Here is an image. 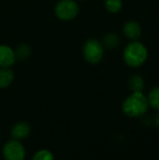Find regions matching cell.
<instances>
[{
  "label": "cell",
  "instance_id": "5b68a950",
  "mask_svg": "<svg viewBox=\"0 0 159 160\" xmlns=\"http://www.w3.org/2000/svg\"><path fill=\"white\" fill-rule=\"evenodd\" d=\"M3 155L7 160H22L25 158V149L20 141L13 139L4 145Z\"/></svg>",
  "mask_w": 159,
  "mask_h": 160
},
{
  "label": "cell",
  "instance_id": "7c38bea8",
  "mask_svg": "<svg viewBox=\"0 0 159 160\" xmlns=\"http://www.w3.org/2000/svg\"><path fill=\"white\" fill-rule=\"evenodd\" d=\"M129 87L134 92H142L144 87V82L142 76L140 75H134L129 80Z\"/></svg>",
  "mask_w": 159,
  "mask_h": 160
},
{
  "label": "cell",
  "instance_id": "8992f818",
  "mask_svg": "<svg viewBox=\"0 0 159 160\" xmlns=\"http://www.w3.org/2000/svg\"><path fill=\"white\" fill-rule=\"evenodd\" d=\"M15 60L14 50L7 45H0V68H10Z\"/></svg>",
  "mask_w": 159,
  "mask_h": 160
},
{
  "label": "cell",
  "instance_id": "8fae6325",
  "mask_svg": "<svg viewBox=\"0 0 159 160\" xmlns=\"http://www.w3.org/2000/svg\"><path fill=\"white\" fill-rule=\"evenodd\" d=\"M119 44V38L114 33H109L103 38L102 45L108 49H114Z\"/></svg>",
  "mask_w": 159,
  "mask_h": 160
},
{
  "label": "cell",
  "instance_id": "ba28073f",
  "mask_svg": "<svg viewBox=\"0 0 159 160\" xmlns=\"http://www.w3.org/2000/svg\"><path fill=\"white\" fill-rule=\"evenodd\" d=\"M124 34L130 39H137L142 34V28L140 23L135 21L127 22L124 26Z\"/></svg>",
  "mask_w": 159,
  "mask_h": 160
},
{
  "label": "cell",
  "instance_id": "277c9868",
  "mask_svg": "<svg viewBox=\"0 0 159 160\" xmlns=\"http://www.w3.org/2000/svg\"><path fill=\"white\" fill-rule=\"evenodd\" d=\"M55 15L62 21L75 19L80 11L78 3L74 0H60L55 6Z\"/></svg>",
  "mask_w": 159,
  "mask_h": 160
},
{
  "label": "cell",
  "instance_id": "3957f363",
  "mask_svg": "<svg viewBox=\"0 0 159 160\" xmlns=\"http://www.w3.org/2000/svg\"><path fill=\"white\" fill-rule=\"evenodd\" d=\"M84 59L92 65L98 64L104 54V46L96 38H89L85 41L82 48Z\"/></svg>",
  "mask_w": 159,
  "mask_h": 160
},
{
  "label": "cell",
  "instance_id": "4fadbf2b",
  "mask_svg": "<svg viewBox=\"0 0 159 160\" xmlns=\"http://www.w3.org/2000/svg\"><path fill=\"white\" fill-rule=\"evenodd\" d=\"M123 7L122 0H105V8L109 12L117 13Z\"/></svg>",
  "mask_w": 159,
  "mask_h": 160
},
{
  "label": "cell",
  "instance_id": "30bf717a",
  "mask_svg": "<svg viewBox=\"0 0 159 160\" xmlns=\"http://www.w3.org/2000/svg\"><path fill=\"white\" fill-rule=\"evenodd\" d=\"M14 52H15L16 58H18L20 60H23V59L28 58L32 53L31 47L28 44H25V43H22V44L19 45Z\"/></svg>",
  "mask_w": 159,
  "mask_h": 160
},
{
  "label": "cell",
  "instance_id": "9a60e30c",
  "mask_svg": "<svg viewBox=\"0 0 159 160\" xmlns=\"http://www.w3.org/2000/svg\"><path fill=\"white\" fill-rule=\"evenodd\" d=\"M33 159L34 160H52V159H54V156H53V154H52L51 151L46 150V149H42V150L37 151V152L34 155Z\"/></svg>",
  "mask_w": 159,
  "mask_h": 160
},
{
  "label": "cell",
  "instance_id": "e0dca14e",
  "mask_svg": "<svg viewBox=\"0 0 159 160\" xmlns=\"http://www.w3.org/2000/svg\"><path fill=\"white\" fill-rule=\"evenodd\" d=\"M0 139H1V137H0Z\"/></svg>",
  "mask_w": 159,
  "mask_h": 160
},
{
  "label": "cell",
  "instance_id": "2e32d148",
  "mask_svg": "<svg viewBox=\"0 0 159 160\" xmlns=\"http://www.w3.org/2000/svg\"><path fill=\"white\" fill-rule=\"evenodd\" d=\"M156 125H157V126L159 128V113L157 114V118H156Z\"/></svg>",
  "mask_w": 159,
  "mask_h": 160
},
{
  "label": "cell",
  "instance_id": "5bb4252c",
  "mask_svg": "<svg viewBox=\"0 0 159 160\" xmlns=\"http://www.w3.org/2000/svg\"><path fill=\"white\" fill-rule=\"evenodd\" d=\"M148 103L152 108L159 110V87H155L151 90L148 97Z\"/></svg>",
  "mask_w": 159,
  "mask_h": 160
},
{
  "label": "cell",
  "instance_id": "6da1fadb",
  "mask_svg": "<svg viewBox=\"0 0 159 160\" xmlns=\"http://www.w3.org/2000/svg\"><path fill=\"white\" fill-rule=\"evenodd\" d=\"M148 99L142 92H134L123 103L122 110L126 115L132 118L142 116L148 110Z\"/></svg>",
  "mask_w": 159,
  "mask_h": 160
},
{
  "label": "cell",
  "instance_id": "9c48e42d",
  "mask_svg": "<svg viewBox=\"0 0 159 160\" xmlns=\"http://www.w3.org/2000/svg\"><path fill=\"white\" fill-rule=\"evenodd\" d=\"M14 72L9 68H0V89L10 86L14 81Z\"/></svg>",
  "mask_w": 159,
  "mask_h": 160
},
{
  "label": "cell",
  "instance_id": "7a4b0ae2",
  "mask_svg": "<svg viewBox=\"0 0 159 160\" xmlns=\"http://www.w3.org/2000/svg\"><path fill=\"white\" fill-rule=\"evenodd\" d=\"M148 52L143 44L138 41L130 42L124 51V60L129 67L142 66L147 59Z\"/></svg>",
  "mask_w": 159,
  "mask_h": 160
},
{
  "label": "cell",
  "instance_id": "52a82bcc",
  "mask_svg": "<svg viewBox=\"0 0 159 160\" xmlns=\"http://www.w3.org/2000/svg\"><path fill=\"white\" fill-rule=\"evenodd\" d=\"M31 132V127L28 123L26 122H18L16 123L11 130H10V135L12 139L21 141L25 139Z\"/></svg>",
  "mask_w": 159,
  "mask_h": 160
}]
</instances>
